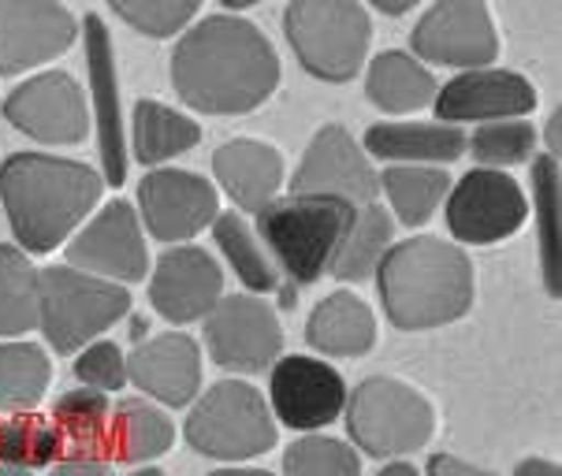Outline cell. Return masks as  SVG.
<instances>
[{
	"mask_svg": "<svg viewBox=\"0 0 562 476\" xmlns=\"http://www.w3.org/2000/svg\"><path fill=\"white\" fill-rule=\"evenodd\" d=\"M529 216L526 190L507 171L473 168L447 194V227L465 246H495L521 231Z\"/></svg>",
	"mask_w": 562,
	"mask_h": 476,
	"instance_id": "cell-9",
	"label": "cell"
},
{
	"mask_svg": "<svg viewBox=\"0 0 562 476\" xmlns=\"http://www.w3.org/2000/svg\"><path fill=\"white\" fill-rule=\"evenodd\" d=\"M224 298V272L202 246H171L149 275V302L168 324H194Z\"/></svg>",
	"mask_w": 562,
	"mask_h": 476,
	"instance_id": "cell-19",
	"label": "cell"
},
{
	"mask_svg": "<svg viewBox=\"0 0 562 476\" xmlns=\"http://www.w3.org/2000/svg\"><path fill=\"white\" fill-rule=\"evenodd\" d=\"M376 476H422V473H417L409 462H392V465H384V469H380Z\"/></svg>",
	"mask_w": 562,
	"mask_h": 476,
	"instance_id": "cell-45",
	"label": "cell"
},
{
	"mask_svg": "<svg viewBox=\"0 0 562 476\" xmlns=\"http://www.w3.org/2000/svg\"><path fill=\"white\" fill-rule=\"evenodd\" d=\"M537 86L518 71L481 68L459 71L451 82L436 90V116L447 127L454 123H495V120H526L537 109Z\"/></svg>",
	"mask_w": 562,
	"mask_h": 476,
	"instance_id": "cell-18",
	"label": "cell"
},
{
	"mask_svg": "<svg viewBox=\"0 0 562 476\" xmlns=\"http://www.w3.org/2000/svg\"><path fill=\"white\" fill-rule=\"evenodd\" d=\"M414 8V0H376V12L384 15H406Z\"/></svg>",
	"mask_w": 562,
	"mask_h": 476,
	"instance_id": "cell-43",
	"label": "cell"
},
{
	"mask_svg": "<svg viewBox=\"0 0 562 476\" xmlns=\"http://www.w3.org/2000/svg\"><path fill=\"white\" fill-rule=\"evenodd\" d=\"M414 53L428 64H443V68L481 71L499 60V31L488 4L481 0H447L432 4L417 19L414 34H409Z\"/></svg>",
	"mask_w": 562,
	"mask_h": 476,
	"instance_id": "cell-11",
	"label": "cell"
},
{
	"mask_svg": "<svg viewBox=\"0 0 562 476\" xmlns=\"http://www.w3.org/2000/svg\"><path fill=\"white\" fill-rule=\"evenodd\" d=\"M64 454V440L56 424L42 413H12L0 421V465L4 469H45Z\"/></svg>",
	"mask_w": 562,
	"mask_h": 476,
	"instance_id": "cell-34",
	"label": "cell"
},
{
	"mask_svg": "<svg viewBox=\"0 0 562 476\" xmlns=\"http://www.w3.org/2000/svg\"><path fill=\"white\" fill-rule=\"evenodd\" d=\"M224 4H227V8H232V12H243V8H250V4H254V0H224Z\"/></svg>",
	"mask_w": 562,
	"mask_h": 476,
	"instance_id": "cell-49",
	"label": "cell"
},
{
	"mask_svg": "<svg viewBox=\"0 0 562 476\" xmlns=\"http://www.w3.org/2000/svg\"><path fill=\"white\" fill-rule=\"evenodd\" d=\"M548 146H551V157L559 160V112L548 120Z\"/></svg>",
	"mask_w": 562,
	"mask_h": 476,
	"instance_id": "cell-46",
	"label": "cell"
},
{
	"mask_svg": "<svg viewBox=\"0 0 562 476\" xmlns=\"http://www.w3.org/2000/svg\"><path fill=\"white\" fill-rule=\"evenodd\" d=\"M138 208L157 242H187L213 227L221 216V194L209 179L183 168H154L138 183Z\"/></svg>",
	"mask_w": 562,
	"mask_h": 476,
	"instance_id": "cell-16",
	"label": "cell"
},
{
	"mask_svg": "<svg viewBox=\"0 0 562 476\" xmlns=\"http://www.w3.org/2000/svg\"><path fill=\"white\" fill-rule=\"evenodd\" d=\"M213 175L235 205L246 213H261L280 197L283 157L280 149L257 138H232L213 154Z\"/></svg>",
	"mask_w": 562,
	"mask_h": 476,
	"instance_id": "cell-22",
	"label": "cell"
},
{
	"mask_svg": "<svg viewBox=\"0 0 562 476\" xmlns=\"http://www.w3.org/2000/svg\"><path fill=\"white\" fill-rule=\"evenodd\" d=\"M380 190L392 205V220L403 227H422L432 220V213L447 202L454 179L443 168H422V165H392L380 171Z\"/></svg>",
	"mask_w": 562,
	"mask_h": 476,
	"instance_id": "cell-28",
	"label": "cell"
},
{
	"mask_svg": "<svg viewBox=\"0 0 562 476\" xmlns=\"http://www.w3.org/2000/svg\"><path fill=\"white\" fill-rule=\"evenodd\" d=\"M395 246V220L387 208L380 205H366L355 213L347 235L331 253L328 275H336L339 283H366L373 280L384 253Z\"/></svg>",
	"mask_w": 562,
	"mask_h": 476,
	"instance_id": "cell-27",
	"label": "cell"
},
{
	"mask_svg": "<svg viewBox=\"0 0 562 476\" xmlns=\"http://www.w3.org/2000/svg\"><path fill=\"white\" fill-rule=\"evenodd\" d=\"M202 141V127L179 109L160 101H138L131 116V146L142 165H165Z\"/></svg>",
	"mask_w": 562,
	"mask_h": 476,
	"instance_id": "cell-29",
	"label": "cell"
},
{
	"mask_svg": "<svg viewBox=\"0 0 562 476\" xmlns=\"http://www.w3.org/2000/svg\"><path fill=\"white\" fill-rule=\"evenodd\" d=\"M4 120L42 146H75L90 135L86 93L68 71H45L19 82L4 98Z\"/></svg>",
	"mask_w": 562,
	"mask_h": 476,
	"instance_id": "cell-13",
	"label": "cell"
},
{
	"mask_svg": "<svg viewBox=\"0 0 562 476\" xmlns=\"http://www.w3.org/2000/svg\"><path fill=\"white\" fill-rule=\"evenodd\" d=\"M146 331H149V324L142 320V317H135V320H131V339H135V347H138L142 339H146Z\"/></svg>",
	"mask_w": 562,
	"mask_h": 476,
	"instance_id": "cell-47",
	"label": "cell"
},
{
	"mask_svg": "<svg viewBox=\"0 0 562 476\" xmlns=\"http://www.w3.org/2000/svg\"><path fill=\"white\" fill-rule=\"evenodd\" d=\"M112 12L146 37H171L198 19V0H116Z\"/></svg>",
	"mask_w": 562,
	"mask_h": 476,
	"instance_id": "cell-38",
	"label": "cell"
},
{
	"mask_svg": "<svg viewBox=\"0 0 562 476\" xmlns=\"http://www.w3.org/2000/svg\"><path fill=\"white\" fill-rule=\"evenodd\" d=\"M514 476H562L559 462H548V458H526L514 465Z\"/></svg>",
	"mask_w": 562,
	"mask_h": 476,
	"instance_id": "cell-42",
	"label": "cell"
},
{
	"mask_svg": "<svg viewBox=\"0 0 562 476\" xmlns=\"http://www.w3.org/2000/svg\"><path fill=\"white\" fill-rule=\"evenodd\" d=\"M53 384V361L37 342H0V413H26Z\"/></svg>",
	"mask_w": 562,
	"mask_h": 476,
	"instance_id": "cell-30",
	"label": "cell"
},
{
	"mask_svg": "<svg viewBox=\"0 0 562 476\" xmlns=\"http://www.w3.org/2000/svg\"><path fill=\"white\" fill-rule=\"evenodd\" d=\"M347 435L369 458H406L436 432L432 403L395 376H369L347 395Z\"/></svg>",
	"mask_w": 562,
	"mask_h": 476,
	"instance_id": "cell-6",
	"label": "cell"
},
{
	"mask_svg": "<svg viewBox=\"0 0 562 476\" xmlns=\"http://www.w3.org/2000/svg\"><path fill=\"white\" fill-rule=\"evenodd\" d=\"M104 179L82 160L12 154L0 165V202L19 246L53 253L101 202Z\"/></svg>",
	"mask_w": 562,
	"mask_h": 476,
	"instance_id": "cell-2",
	"label": "cell"
},
{
	"mask_svg": "<svg viewBox=\"0 0 562 476\" xmlns=\"http://www.w3.org/2000/svg\"><path fill=\"white\" fill-rule=\"evenodd\" d=\"M209 476H276L269 469H246V465H227V469H213Z\"/></svg>",
	"mask_w": 562,
	"mask_h": 476,
	"instance_id": "cell-44",
	"label": "cell"
},
{
	"mask_svg": "<svg viewBox=\"0 0 562 476\" xmlns=\"http://www.w3.org/2000/svg\"><path fill=\"white\" fill-rule=\"evenodd\" d=\"M283 31L310 75L321 82H350L366 68L373 19L355 0H299L283 12Z\"/></svg>",
	"mask_w": 562,
	"mask_h": 476,
	"instance_id": "cell-7",
	"label": "cell"
},
{
	"mask_svg": "<svg viewBox=\"0 0 562 476\" xmlns=\"http://www.w3.org/2000/svg\"><path fill=\"white\" fill-rule=\"evenodd\" d=\"M127 379L168 409L190 406L202 392V350L183 331L142 339L127 358Z\"/></svg>",
	"mask_w": 562,
	"mask_h": 476,
	"instance_id": "cell-20",
	"label": "cell"
},
{
	"mask_svg": "<svg viewBox=\"0 0 562 476\" xmlns=\"http://www.w3.org/2000/svg\"><path fill=\"white\" fill-rule=\"evenodd\" d=\"M361 154L387 165H454L465 154V135L447 123H376L366 131Z\"/></svg>",
	"mask_w": 562,
	"mask_h": 476,
	"instance_id": "cell-23",
	"label": "cell"
},
{
	"mask_svg": "<svg viewBox=\"0 0 562 476\" xmlns=\"http://www.w3.org/2000/svg\"><path fill=\"white\" fill-rule=\"evenodd\" d=\"M283 473L288 476H361V458L355 446L331 435H302L283 454Z\"/></svg>",
	"mask_w": 562,
	"mask_h": 476,
	"instance_id": "cell-37",
	"label": "cell"
},
{
	"mask_svg": "<svg viewBox=\"0 0 562 476\" xmlns=\"http://www.w3.org/2000/svg\"><path fill=\"white\" fill-rule=\"evenodd\" d=\"M213 238H216V246H221V253L227 257V264H232V272L243 280V287L254 291V298L257 294L280 291V272H276V264L269 261L265 246L257 242L254 227L246 224L239 213L216 216Z\"/></svg>",
	"mask_w": 562,
	"mask_h": 476,
	"instance_id": "cell-32",
	"label": "cell"
},
{
	"mask_svg": "<svg viewBox=\"0 0 562 476\" xmlns=\"http://www.w3.org/2000/svg\"><path fill=\"white\" fill-rule=\"evenodd\" d=\"M37 328V269L19 246H0V339Z\"/></svg>",
	"mask_w": 562,
	"mask_h": 476,
	"instance_id": "cell-31",
	"label": "cell"
},
{
	"mask_svg": "<svg viewBox=\"0 0 562 476\" xmlns=\"http://www.w3.org/2000/svg\"><path fill=\"white\" fill-rule=\"evenodd\" d=\"M86 31V60H90V86H93V123H98L104 183L123 186L127 179V141H123V109H120V79L116 56H112V37L104 31L101 15L82 19Z\"/></svg>",
	"mask_w": 562,
	"mask_h": 476,
	"instance_id": "cell-21",
	"label": "cell"
},
{
	"mask_svg": "<svg viewBox=\"0 0 562 476\" xmlns=\"http://www.w3.org/2000/svg\"><path fill=\"white\" fill-rule=\"evenodd\" d=\"M380 179L347 127L328 123L310 138L306 157L291 179V197H328L350 208L376 205Z\"/></svg>",
	"mask_w": 562,
	"mask_h": 476,
	"instance_id": "cell-10",
	"label": "cell"
},
{
	"mask_svg": "<svg viewBox=\"0 0 562 476\" xmlns=\"http://www.w3.org/2000/svg\"><path fill=\"white\" fill-rule=\"evenodd\" d=\"M68 269L109 283H135L149 272V250L131 202H109L68 242Z\"/></svg>",
	"mask_w": 562,
	"mask_h": 476,
	"instance_id": "cell-15",
	"label": "cell"
},
{
	"mask_svg": "<svg viewBox=\"0 0 562 476\" xmlns=\"http://www.w3.org/2000/svg\"><path fill=\"white\" fill-rule=\"evenodd\" d=\"M347 406V384L328 361L288 354L272 365L269 409L272 421H283L294 432H317L336 424Z\"/></svg>",
	"mask_w": 562,
	"mask_h": 476,
	"instance_id": "cell-14",
	"label": "cell"
},
{
	"mask_svg": "<svg viewBox=\"0 0 562 476\" xmlns=\"http://www.w3.org/2000/svg\"><path fill=\"white\" fill-rule=\"evenodd\" d=\"M49 476H112L109 454H82V451H64L53 462Z\"/></svg>",
	"mask_w": 562,
	"mask_h": 476,
	"instance_id": "cell-40",
	"label": "cell"
},
{
	"mask_svg": "<svg viewBox=\"0 0 562 476\" xmlns=\"http://www.w3.org/2000/svg\"><path fill=\"white\" fill-rule=\"evenodd\" d=\"M109 458L123 465H142L154 462L160 454L171 451L176 443V424L168 421V413L146 398H123L112 406L109 417Z\"/></svg>",
	"mask_w": 562,
	"mask_h": 476,
	"instance_id": "cell-25",
	"label": "cell"
},
{
	"mask_svg": "<svg viewBox=\"0 0 562 476\" xmlns=\"http://www.w3.org/2000/svg\"><path fill=\"white\" fill-rule=\"evenodd\" d=\"M358 208L328 197H276L257 213V242L265 246L276 272L306 287L331 264V253L347 235Z\"/></svg>",
	"mask_w": 562,
	"mask_h": 476,
	"instance_id": "cell-4",
	"label": "cell"
},
{
	"mask_svg": "<svg viewBox=\"0 0 562 476\" xmlns=\"http://www.w3.org/2000/svg\"><path fill=\"white\" fill-rule=\"evenodd\" d=\"M532 194H537V224H540V272H544V287L551 298L562 294V264H559V205H562V186H559V160L551 154H540L532 160Z\"/></svg>",
	"mask_w": 562,
	"mask_h": 476,
	"instance_id": "cell-35",
	"label": "cell"
},
{
	"mask_svg": "<svg viewBox=\"0 0 562 476\" xmlns=\"http://www.w3.org/2000/svg\"><path fill=\"white\" fill-rule=\"evenodd\" d=\"M425 476H495V473L481 469V465H473V462L454 458V454H432V458H428Z\"/></svg>",
	"mask_w": 562,
	"mask_h": 476,
	"instance_id": "cell-41",
	"label": "cell"
},
{
	"mask_svg": "<svg viewBox=\"0 0 562 476\" xmlns=\"http://www.w3.org/2000/svg\"><path fill=\"white\" fill-rule=\"evenodd\" d=\"M187 443L216 462H250L276 446V421L265 395L246 379H221L190 406Z\"/></svg>",
	"mask_w": 562,
	"mask_h": 476,
	"instance_id": "cell-8",
	"label": "cell"
},
{
	"mask_svg": "<svg viewBox=\"0 0 562 476\" xmlns=\"http://www.w3.org/2000/svg\"><path fill=\"white\" fill-rule=\"evenodd\" d=\"M109 395L90 392V387H79V392H68L53 403V424L60 432V440L68 443V451H82V454H109Z\"/></svg>",
	"mask_w": 562,
	"mask_h": 476,
	"instance_id": "cell-33",
	"label": "cell"
},
{
	"mask_svg": "<svg viewBox=\"0 0 562 476\" xmlns=\"http://www.w3.org/2000/svg\"><path fill=\"white\" fill-rule=\"evenodd\" d=\"M131 313V294L120 283L75 272L68 264L37 272V328L56 354H79Z\"/></svg>",
	"mask_w": 562,
	"mask_h": 476,
	"instance_id": "cell-5",
	"label": "cell"
},
{
	"mask_svg": "<svg viewBox=\"0 0 562 476\" xmlns=\"http://www.w3.org/2000/svg\"><path fill=\"white\" fill-rule=\"evenodd\" d=\"M127 476H165V473H160V469H154V465H142V469L127 473Z\"/></svg>",
	"mask_w": 562,
	"mask_h": 476,
	"instance_id": "cell-48",
	"label": "cell"
},
{
	"mask_svg": "<svg viewBox=\"0 0 562 476\" xmlns=\"http://www.w3.org/2000/svg\"><path fill=\"white\" fill-rule=\"evenodd\" d=\"M75 379L90 392H120L127 384V358L112 339H98L75 358Z\"/></svg>",
	"mask_w": 562,
	"mask_h": 476,
	"instance_id": "cell-39",
	"label": "cell"
},
{
	"mask_svg": "<svg viewBox=\"0 0 562 476\" xmlns=\"http://www.w3.org/2000/svg\"><path fill=\"white\" fill-rule=\"evenodd\" d=\"M0 476H34V473H23V469H4V465H0Z\"/></svg>",
	"mask_w": 562,
	"mask_h": 476,
	"instance_id": "cell-50",
	"label": "cell"
},
{
	"mask_svg": "<svg viewBox=\"0 0 562 476\" xmlns=\"http://www.w3.org/2000/svg\"><path fill=\"white\" fill-rule=\"evenodd\" d=\"M205 347L227 373H261L280 361L283 328L269 302L254 294H227L205 317Z\"/></svg>",
	"mask_w": 562,
	"mask_h": 476,
	"instance_id": "cell-12",
	"label": "cell"
},
{
	"mask_svg": "<svg viewBox=\"0 0 562 476\" xmlns=\"http://www.w3.org/2000/svg\"><path fill=\"white\" fill-rule=\"evenodd\" d=\"M470 157L477 160L481 168H510V165H526L537 149V127L526 120H499V123H481L470 138Z\"/></svg>",
	"mask_w": 562,
	"mask_h": 476,
	"instance_id": "cell-36",
	"label": "cell"
},
{
	"mask_svg": "<svg viewBox=\"0 0 562 476\" xmlns=\"http://www.w3.org/2000/svg\"><path fill=\"white\" fill-rule=\"evenodd\" d=\"M79 37V23L49 0H0V75L31 71L64 56Z\"/></svg>",
	"mask_w": 562,
	"mask_h": 476,
	"instance_id": "cell-17",
	"label": "cell"
},
{
	"mask_svg": "<svg viewBox=\"0 0 562 476\" xmlns=\"http://www.w3.org/2000/svg\"><path fill=\"white\" fill-rule=\"evenodd\" d=\"M436 79L425 64H417L414 56L403 49L376 53V60L366 64V98L376 104L380 112H422L436 101Z\"/></svg>",
	"mask_w": 562,
	"mask_h": 476,
	"instance_id": "cell-26",
	"label": "cell"
},
{
	"mask_svg": "<svg viewBox=\"0 0 562 476\" xmlns=\"http://www.w3.org/2000/svg\"><path fill=\"white\" fill-rule=\"evenodd\" d=\"M171 86L187 109L243 116L261 109L280 86V56L243 15H205L171 53Z\"/></svg>",
	"mask_w": 562,
	"mask_h": 476,
	"instance_id": "cell-1",
	"label": "cell"
},
{
	"mask_svg": "<svg viewBox=\"0 0 562 476\" xmlns=\"http://www.w3.org/2000/svg\"><path fill=\"white\" fill-rule=\"evenodd\" d=\"M306 342L328 358H366L376 347V317L355 291H331L310 313Z\"/></svg>",
	"mask_w": 562,
	"mask_h": 476,
	"instance_id": "cell-24",
	"label": "cell"
},
{
	"mask_svg": "<svg viewBox=\"0 0 562 476\" xmlns=\"http://www.w3.org/2000/svg\"><path fill=\"white\" fill-rule=\"evenodd\" d=\"M384 313L403 331L462 320L473 306V261L462 246L422 235L395 242L376 269Z\"/></svg>",
	"mask_w": 562,
	"mask_h": 476,
	"instance_id": "cell-3",
	"label": "cell"
}]
</instances>
